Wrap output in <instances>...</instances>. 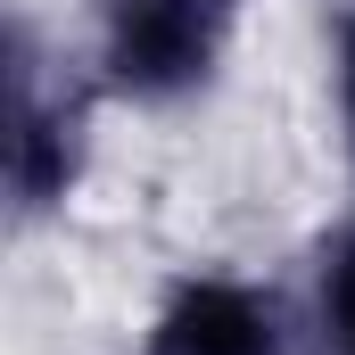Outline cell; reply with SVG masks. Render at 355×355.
Here are the masks:
<instances>
[{"label":"cell","instance_id":"obj_1","mask_svg":"<svg viewBox=\"0 0 355 355\" xmlns=\"http://www.w3.org/2000/svg\"><path fill=\"white\" fill-rule=\"evenodd\" d=\"M248 33V0H83L75 67L99 107L190 116L207 107Z\"/></svg>","mask_w":355,"mask_h":355},{"label":"cell","instance_id":"obj_2","mask_svg":"<svg viewBox=\"0 0 355 355\" xmlns=\"http://www.w3.org/2000/svg\"><path fill=\"white\" fill-rule=\"evenodd\" d=\"M91 116H99V91L83 83L75 50H42V33L17 17L8 67H0V190H8V215L25 232L83 198Z\"/></svg>","mask_w":355,"mask_h":355},{"label":"cell","instance_id":"obj_3","mask_svg":"<svg viewBox=\"0 0 355 355\" xmlns=\"http://www.w3.org/2000/svg\"><path fill=\"white\" fill-rule=\"evenodd\" d=\"M124 355H314V331L289 281L232 257H190L149 289Z\"/></svg>","mask_w":355,"mask_h":355},{"label":"cell","instance_id":"obj_4","mask_svg":"<svg viewBox=\"0 0 355 355\" xmlns=\"http://www.w3.org/2000/svg\"><path fill=\"white\" fill-rule=\"evenodd\" d=\"M306 331H314V355H355V207L314 240L306 257Z\"/></svg>","mask_w":355,"mask_h":355},{"label":"cell","instance_id":"obj_5","mask_svg":"<svg viewBox=\"0 0 355 355\" xmlns=\"http://www.w3.org/2000/svg\"><path fill=\"white\" fill-rule=\"evenodd\" d=\"M331 124H339V157H347V190H355V0H339V17H331Z\"/></svg>","mask_w":355,"mask_h":355}]
</instances>
